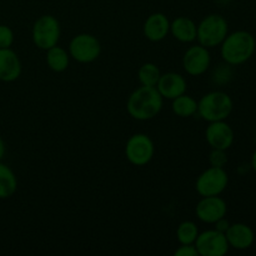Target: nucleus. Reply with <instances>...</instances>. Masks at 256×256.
<instances>
[{"instance_id":"nucleus-15","label":"nucleus","mask_w":256,"mask_h":256,"mask_svg":"<svg viewBox=\"0 0 256 256\" xmlns=\"http://www.w3.org/2000/svg\"><path fill=\"white\" fill-rule=\"evenodd\" d=\"M229 246L235 250H248L252 246L255 242V232L252 226L244 222L230 224L229 229L225 232Z\"/></svg>"},{"instance_id":"nucleus-4","label":"nucleus","mask_w":256,"mask_h":256,"mask_svg":"<svg viewBox=\"0 0 256 256\" xmlns=\"http://www.w3.org/2000/svg\"><path fill=\"white\" fill-rule=\"evenodd\" d=\"M228 34H229V24L228 20L220 14L206 15L198 24L196 40L200 45L208 49L220 46Z\"/></svg>"},{"instance_id":"nucleus-17","label":"nucleus","mask_w":256,"mask_h":256,"mask_svg":"<svg viewBox=\"0 0 256 256\" xmlns=\"http://www.w3.org/2000/svg\"><path fill=\"white\" fill-rule=\"evenodd\" d=\"M198 25L188 16H178L170 22V34L180 42H192L196 40Z\"/></svg>"},{"instance_id":"nucleus-29","label":"nucleus","mask_w":256,"mask_h":256,"mask_svg":"<svg viewBox=\"0 0 256 256\" xmlns=\"http://www.w3.org/2000/svg\"><path fill=\"white\" fill-rule=\"evenodd\" d=\"M250 166H252V169L256 172V149L254 150V152H252V160H250Z\"/></svg>"},{"instance_id":"nucleus-24","label":"nucleus","mask_w":256,"mask_h":256,"mask_svg":"<svg viewBox=\"0 0 256 256\" xmlns=\"http://www.w3.org/2000/svg\"><path fill=\"white\" fill-rule=\"evenodd\" d=\"M229 162L226 150L222 149H212L209 154V164L210 166L215 168H225V165Z\"/></svg>"},{"instance_id":"nucleus-5","label":"nucleus","mask_w":256,"mask_h":256,"mask_svg":"<svg viewBox=\"0 0 256 256\" xmlns=\"http://www.w3.org/2000/svg\"><path fill=\"white\" fill-rule=\"evenodd\" d=\"M62 35L60 22L54 15H42L35 20L32 30V42L40 50L46 52L50 48L58 45Z\"/></svg>"},{"instance_id":"nucleus-22","label":"nucleus","mask_w":256,"mask_h":256,"mask_svg":"<svg viewBox=\"0 0 256 256\" xmlns=\"http://www.w3.org/2000/svg\"><path fill=\"white\" fill-rule=\"evenodd\" d=\"M199 232V228L194 222L185 220L178 226L176 239L179 244H194Z\"/></svg>"},{"instance_id":"nucleus-3","label":"nucleus","mask_w":256,"mask_h":256,"mask_svg":"<svg viewBox=\"0 0 256 256\" xmlns=\"http://www.w3.org/2000/svg\"><path fill=\"white\" fill-rule=\"evenodd\" d=\"M234 109V102L228 92L212 90L198 102V115L208 122L226 120Z\"/></svg>"},{"instance_id":"nucleus-1","label":"nucleus","mask_w":256,"mask_h":256,"mask_svg":"<svg viewBox=\"0 0 256 256\" xmlns=\"http://www.w3.org/2000/svg\"><path fill=\"white\" fill-rule=\"evenodd\" d=\"M164 99L155 86H139L129 95L128 114L139 122H148L160 114Z\"/></svg>"},{"instance_id":"nucleus-11","label":"nucleus","mask_w":256,"mask_h":256,"mask_svg":"<svg viewBox=\"0 0 256 256\" xmlns=\"http://www.w3.org/2000/svg\"><path fill=\"white\" fill-rule=\"evenodd\" d=\"M228 204L220 195L202 196L195 206V215L205 224H215L218 220L226 216Z\"/></svg>"},{"instance_id":"nucleus-25","label":"nucleus","mask_w":256,"mask_h":256,"mask_svg":"<svg viewBox=\"0 0 256 256\" xmlns=\"http://www.w3.org/2000/svg\"><path fill=\"white\" fill-rule=\"evenodd\" d=\"M14 42V32L8 25H0V49L12 48Z\"/></svg>"},{"instance_id":"nucleus-6","label":"nucleus","mask_w":256,"mask_h":256,"mask_svg":"<svg viewBox=\"0 0 256 256\" xmlns=\"http://www.w3.org/2000/svg\"><path fill=\"white\" fill-rule=\"evenodd\" d=\"M69 55L72 60L80 64L94 62L102 54V44L96 36L88 32L78 34L70 40Z\"/></svg>"},{"instance_id":"nucleus-30","label":"nucleus","mask_w":256,"mask_h":256,"mask_svg":"<svg viewBox=\"0 0 256 256\" xmlns=\"http://www.w3.org/2000/svg\"><path fill=\"white\" fill-rule=\"evenodd\" d=\"M230 0H218V2H220V4H228Z\"/></svg>"},{"instance_id":"nucleus-14","label":"nucleus","mask_w":256,"mask_h":256,"mask_svg":"<svg viewBox=\"0 0 256 256\" xmlns=\"http://www.w3.org/2000/svg\"><path fill=\"white\" fill-rule=\"evenodd\" d=\"M144 36L152 42H162L170 34V20L164 12L149 15L142 25Z\"/></svg>"},{"instance_id":"nucleus-9","label":"nucleus","mask_w":256,"mask_h":256,"mask_svg":"<svg viewBox=\"0 0 256 256\" xmlns=\"http://www.w3.org/2000/svg\"><path fill=\"white\" fill-rule=\"evenodd\" d=\"M194 245L199 256H224L230 249L224 232L216 229L199 232Z\"/></svg>"},{"instance_id":"nucleus-16","label":"nucleus","mask_w":256,"mask_h":256,"mask_svg":"<svg viewBox=\"0 0 256 256\" xmlns=\"http://www.w3.org/2000/svg\"><path fill=\"white\" fill-rule=\"evenodd\" d=\"M22 72V62L16 52L12 48L0 49V82H15L20 78Z\"/></svg>"},{"instance_id":"nucleus-21","label":"nucleus","mask_w":256,"mask_h":256,"mask_svg":"<svg viewBox=\"0 0 256 256\" xmlns=\"http://www.w3.org/2000/svg\"><path fill=\"white\" fill-rule=\"evenodd\" d=\"M160 75L162 72L154 62H145L138 70V80L142 86H156Z\"/></svg>"},{"instance_id":"nucleus-20","label":"nucleus","mask_w":256,"mask_h":256,"mask_svg":"<svg viewBox=\"0 0 256 256\" xmlns=\"http://www.w3.org/2000/svg\"><path fill=\"white\" fill-rule=\"evenodd\" d=\"M172 110L176 116L186 119L198 114V102L185 92L172 100Z\"/></svg>"},{"instance_id":"nucleus-8","label":"nucleus","mask_w":256,"mask_h":256,"mask_svg":"<svg viewBox=\"0 0 256 256\" xmlns=\"http://www.w3.org/2000/svg\"><path fill=\"white\" fill-rule=\"evenodd\" d=\"M229 185V175L224 168L210 166L198 176L195 190L200 196L222 195Z\"/></svg>"},{"instance_id":"nucleus-7","label":"nucleus","mask_w":256,"mask_h":256,"mask_svg":"<svg viewBox=\"0 0 256 256\" xmlns=\"http://www.w3.org/2000/svg\"><path fill=\"white\" fill-rule=\"evenodd\" d=\"M124 152L125 158L130 164L134 166H145L154 158V142L149 135L136 132L128 139Z\"/></svg>"},{"instance_id":"nucleus-27","label":"nucleus","mask_w":256,"mask_h":256,"mask_svg":"<svg viewBox=\"0 0 256 256\" xmlns=\"http://www.w3.org/2000/svg\"><path fill=\"white\" fill-rule=\"evenodd\" d=\"M212 225H214V229L219 230V232H224L225 234V232H226V230L229 229L230 222H229V220H226V218H222V219L218 220V222Z\"/></svg>"},{"instance_id":"nucleus-10","label":"nucleus","mask_w":256,"mask_h":256,"mask_svg":"<svg viewBox=\"0 0 256 256\" xmlns=\"http://www.w3.org/2000/svg\"><path fill=\"white\" fill-rule=\"evenodd\" d=\"M212 65V55L208 48L192 45L182 55V68L190 76H202Z\"/></svg>"},{"instance_id":"nucleus-13","label":"nucleus","mask_w":256,"mask_h":256,"mask_svg":"<svg viewBox=\"0 0 256 256\" xmlns=\"http://www.w3.org/2000/svg\"><path fill=\"white\" fill-rule=\"evenodd\" d=\"M155 88L160 92L162 99L172 100L186 92L188 82L182 74L170 72L160 75V79Z\"/></svg>"},{"instance_id":"nucleus-28","label":"nucleus","mask_w":256,"mask_h":256,"mask_svg":"<svg viewBox=\"0 0 256 256\" xmlns=\"http://www.w3.org/2000/svg\"><path fill=\"white\" fill-rule=\"evenodd\" d=\"M5 152H6V146H5V142L4 140H2V138L0 136V162L4 159Z\"/></svg>"},{"instance_id":"nucleus-19","label":"nucleus","mask_w":256,"mask_h":256,"mask_svg":"<svg viewBox=\"0 0 256 256\" xmlns=\"http://www.w3.org/2000/svg\"><path fill=\"white\" fill-rule=\"evenodd\" d=\"M18 190V178L15 172L0 162V199H9Z\"/></svg>"},{"instance_id":"nucleus-18","label":"nucleus","mask_w":256,"mask_h":256,"mask_svg":"<svg viewBox=\"0 0 256 256\" xmlns=\"http://www.w3.org/2000/svg\"><path fill=\"white\" fill-rule=\"evenodd\" d=\"M70 59L69 52L59 45L46 50V64L54 72H64L69 68Z\"/></svg>"},{"instance_id":"nucleus-2","label":"nucleus","mask_w":256,"mask_h":256,"mask_svg":"<svg viewBox=\"0 0 256 256\" xmlns=\"http://www.w3.org/2000/svg\"><path fill=\"white\" fill-rule=\"evenodd\" d=\"M255 50V36L246 30L229 32L220 45L222 60L232 66H239L249 62L254 56Z\"/></svg>"},{"instance_id":"nucleus-26","label":"nucleus","mask_w":256,"mask_h":256,"mask_svg":"<svg viewBox=\"0 0 256 256\" xmlns=\"http://www.w3.org/2000/svg\"><path fill=\"white\" fill-rule=\"evenodd\" d=\"M174 255L175 256H199L196 248H195L194 244H180V246L174 252Z\"/></svg>"},{"instance_id":"nucleus-12","label":"nucleus","mask_w":256,"mask_h":256,"mask_svg":"<svg viewBox=\"0 0 256 256\" xmlns=\"http://www.w3.org/2000/svg\"><path fill=\"white\" fill-rule=\"evenodd\" d=\"M205 139L212 149L229 150L234 144L235 134L226 120H222L209 122L205 130Z\"/></svg>"},{"instance_id":"nucleus-23","label":"nucleus","mask_w":256,"mask_h":256,"mask_svg":"<svg viewBox=\"0 0 256 256\" xmlns=\"http://www.w3.org/2000/svg\"><path fill=\"white\" fill-rule=\"evenodd\" d=\"M232 76H234V72H232V65L226 64V62H222V64L216 65V68L212 70V82L215 85L224 86V85L229 84L232 82Z\"/></svg>"}]
</instances>
